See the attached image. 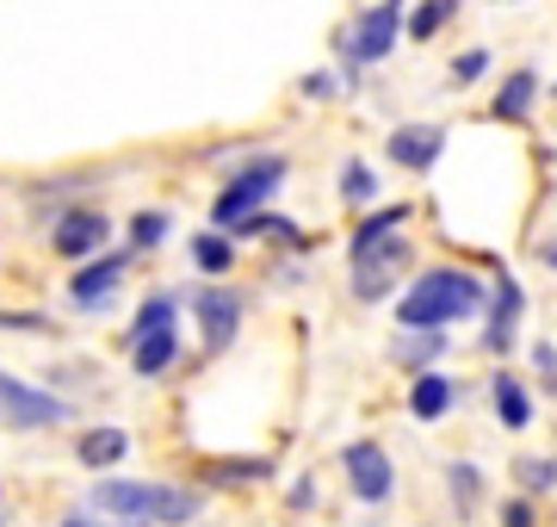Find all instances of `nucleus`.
Wrapping results in <instances>:
<instances>
[{"mask_svg": "<svg viewBox=\"0 0 557 527\" xmlns=\"http://www.w3.org/2000/svg\"><path fill=\"white\" fill-rule=\"evenodd\" d=\"M453 13H458V0H421L416 13H409V25H403V38L428 44V38L440 32V25H453Z\"/></svg>", "mask_w": 557, "mask_h": 527, "instance_id": "412c9836", "label": "nucleus"}, {"mask_svg": "<svg viewBox=\"0 0 557 527\" xmlns=\"http://www.w3.org/2000/svg\"><path fill=\"white\" fill-rule=\"evenodd\" d=\"M106 236H112V223H106L100 205H69L57 218V230H50V248H57L62 261H94L106 248Z\"/></svg>", "mask_w": 557, "mask_h": 527, "instance_id": "6e6552de", "label": "nucleus"}, {"mask_svg": "<svg viewBox=\"0 0 557 527\" xmlns=\"http://www.w3.org/2000/svg\"><path fill=\"white\" fill-rule=\"evenodd\" d=\"M490 397H496V416H502V428H527L533 422V397H527V385H520L515 372H496V385H490Z\"/></svg>", "mask_w": 557, "mask_h": 527, "instance_id": "a211bd4d", "label": "nucleus"}, {"mask_svg": "<svg viewBox=\"0 0 557 527\" xmlns=\"http://www.w3.org/2000/svg\"><path fill=\"white\" fill-rule=\"evenodd\" d=\"M317 503V490H310V478H304V485H292V508H310Z\"/></svg>", "mask_w": 557, "mask_h": 527, "instance_id": "473e14b6", "label": "nucleus"}, {"mask_svg": "<svg viewBox=\"0 0 557 527\" xmlns=\"http://www.w3.org/2000/svg\"><path fill=\"white\" fill-rule=\"evenodd\" d=\"M236 236H267V243H285V248H298L304 243V230L292 218H267V211H255L248 223H236Z\"/></svg>", "mask_w": 557, "mask_h": 527, "instance_id": "b1692460", "label": "nucleus"}, {"mask_svg": "<svg viewBox=\"0 0 557 527\" xmlns=\"http://www.w3.org/2000/svg\"><path fill=\"white\" fill-rule=\"evenodd\" d=\"M119 280H124V255H94V261L69 280V298H75V310H100L106 298L119 292Z\"/></svg>", "mask_w": 557, "mask_h": 527, "instance_id": "f8f14e48", "label": "nucleus"}, {"mask_svg": "<svg viewBox=\"0 0 557 527\" xmlns=\"http://www.w3.org/2000/svg\"><path fill=\"white\" fill-rule=\"evenodd\" d=\"M0 422L20 428V434L57 428V422H69V404H62L57 391H38V385H25V379H13V372H0Z\"/></svg>", "mask_w": 557, "mask_h": 527, "instance_id": "39448f33", "label": "nucleus"}, {"mask_svg": "<svg viewBox=\"0 0 557 527\" xmlns=\"http://www.w3.org/2000/svg\"><path fill=\"white\" fill-rule=\"evenodd\" d=\"M230 261H236V243H230L223 230H205V236H193V267H199V273H223Z\"/></svg>", "mask_w": 557, "mask_h": 527, "instance_id": "5701e85b", "label": "nucleus"}, {"mask_svg": "<svg viewBox=\"0 0 557 527\" xmlns=\"http://www.w3.org/2000/svg\"><path fill=\"white\" fill-rule=\"evenodd\" d=\"M533 255H539V261H552V267H557V243H539Z\"/></svg>", "mask_w": 557, "mask_h": 527, "instance_id": "72a5a7b5", "label": "nucleus"}, {"mask_svg": "<svg viewBox=\"0 0 557 527\" xmlns=\"http://www.w3.org/2000/svg\"><path fill=\"white\" fill-rule=\"evenodd\" d=\"M94 508L112 515V522H131V527H186L199 515V497L180 485H149V478H100L94 485Z\"/></svg>", "mask_w": 557, "mask_h": 527, "instance_id": "f03ea898", "label": "nucleus"}, {"mask_svg": "<svg viewBox=\"0 0 557 527\" xmlns=\"http://www.w3.org/2000/svg\"><path fill=\"white\" fill-rule=\"evenodd\" d=\"M533 100H539V75H533V69H515V75L496 87V100H490V119H496V124H520L527 112H533Z\"/></svg>", "mask_w": 557, "mask_h": 527, "instance_id": "4468645a", "label": "nucleus"}, {"mask_svg": "<svg viewBox=\"0 0 557 527\" xmlns=\"http://www.w3.org/2000/svg\"><path fill=\"white\" fill-rule=\"evenodd\" d=\"M384 149H391V162L397 168L428 174V168L440 162V149H446V131H440V124H397V131L384 137Z\"/></svg>", "mask_w": 557, "mask_h": 527, "instance_id": "9d476101", "label": "nucleus"}, {"mask_svg": "<svg viewBox=\"0 0 557 527\" xmlns=\"http://www.w3.org/2000/svg\"><path fill=\"white\" fill-rule=\"evenodd\" d=\"M478 310H483V280L471 267H428L397 298V323L403 329H453L465 317H478Z\"/></svg>", "mask_w": 557, "mask_h": 527, "instance_id": "f257e3e1", "label": "nucleus"}, {"mask_svg": "<svg viewBox=\"0 0 557 527\" xmlns=\"http://www.w3.org/2000/svg\"><path fill=\"white\" fill-rule=\"evenodd\" d=\"M496 515H502V527H545V522H539V503H533V497H508Z\"/></svg>", "mask_w": 557, "mask_h": 527, "instance_id": "cd10ccee", "label": "nucleus"}, {"mask_svg": "<svg viewBox=\"0 0 557 527\" xmlns=\"http://www.w3.org/2000/svg\"><path fill=\"white\" fill-rule=\"evenodd\" d=\"M180 354V329H149V335H131V366L137 379H161Z\"/></svg>", "mask_w": 557, "mask_h": 527, "instance_id": "ddd939ff", "label": "nucleus"}, {"mask_svg": "<svg viewBox=\"0 0 557 527\" xmlns=\"http://www.w3.org/2000/svg\"><path fill=\"white\" fill-rule=\"evenodd\" d=\"M205 485H223V490H236V485H260V478H273V466L267 459H218V466H199Z\"/></svg>", "mask_w": 557, "mask_h": 527, "instance_id": "6ab92c4d", "label": "nucleus"}, {"mask_svg": "<svg viewBox=\"0 0 557 527\" xmlns=\"http://www.w3.org/2000/svg\"><path fill=\"white\" fill-rule=\"evenodd\" d=\"M533 366H539V379H545V391H557V347L552 342L533 347Z\"/></svg>", "mask_w": 557, "mask_h": 527, "instance_id": "c756f323", "label": "nucleus"}, {"mask_svg": "<svg viewBox=\"0 0 557 527\" xmlns=\"http://www.w3.org/2000/svg\"><path fill=\"white\" fill-rule=\"evenodd\" d=\"M515 485H520V497H552L557 490V459H545V453H520L515 459Z\"/></svg>", "mask_w": 557, "mask_h": 527, "instance_id": "aec40b11", "label": "nucleus"}, {"mask_svg": "<svg viewBox=\"0 0 557 527\" xmlns=\"http://www.w3.org/2000/svg\"><path fill=\"white\" fill-rule=\"evenodd\" d=\"M304 94H310V100H329V94H335V82H329V75H304Z\"/></svg>", "mask_w": 557, "mask_h": 527, "instance_id": "2f4dec72", "label": "nucleus"}, {"mask_svg": "<svg viewBox=\"0 0 557 527\" xmlns=\"http://www.w3.org/2000/svg\"><path fill=\"white\" fill-rule=\"evenodd\" d=\"M0 329H44V317H32V310H0Z\"/></svg>", "mask_w": 557, "mask_h": 527, "instance_id": "7c9ffc66", "label": "nucleus"}, {"mask_svg": "<svg viewBox=\"0 0 557 527\" xmlns=\"http://www.w3.org/2000/svg\"><path fill=\"white\" fill-rule=\"evenodd\" d=\"M446 485H453V503H458V515H478L483 471L471 466V459H453V466H446Z\"/></svg>", "mask_w": 557, "mask_h": 527, "instance_id": "4be33fe9", "label": "nucleus"}, {"mask_svg": "<svg viewBox=\"0 0 557 527\" xmlns=\"http://www.w3.org/2000/svg\"><path fill=\"white\" fill-rule=\"evenodd\" d=\"M341 199H347V205H372V199H379V181H372V168H366V162L341 168Z\"/></svg>", "mask_w": 557, "mask_h": 527, "instance_id": "a878e982", "label": "nucleus"}, {"mask_svg": "<svg viewBox=\"0 0 557 527\" xmlns=\"http://www.w3.org/2000/svg\"><path fill=\"white\" fill-rule=\"evenodd\" d=\"M440 347H446V329H416V335H403L391 354H397V366H421V360H434Z\"/></svg>", "mask_w": 557, "mask_h": 527, "instance_id": "393cba45", "label": "nucleus"}, {"mask_svg": "<svg viewBox=\"0 0 557 527\" xmlns=\"http://www.w3.org/2000/svg\"><path fill=\"white\" fill-rule=\"evenodd\" d=\"M552 94H557V87H552Z\"/></svg>", "mask_w": 557, "mask_h": 527, "instance_id": "c9c22d12", "label": "nucleus"}, {"mask_svg": "<svg viewBox=\"0 0 557 527\" xmlns=\"http://www.w3.org/2000/svg\"><path fill=\"white\" fill-rule=\"evenodd\" d=\"M124 453H131V434H124V428H87V434L75 441V459H81L87 471L119 466Z\"/></svg>", "mask_w": 557, "mask_h": 527, "instance_id": "dca6fc26", "label": "nucleus"}, {"mask_svg": "<svg viewBox=\"0 0 557 527\" xmlns=\"http://www.w3.org/2000/svg\"><path fill=\"white\" fill-rule=\"evenodd\" d=\"M403 223H409V205H403V199H397V205H379V211H372V218L354 230V248H347V255H372L379 243L403 236Z\"/></svg>", "mask_w": 557, "mask_h": 527, "instance_id": "f3484780", "label": "nucleus"}, {"mask_svg": "<svg viewBox=\"0 0 557 527\" xmlns=\"http://www.w3.org/2000/svg\"><path fill=\"white\" fill-rule=\"evenodd\" d=\"M341 471H347V490L359 503H384L397 490V466H391V453L379 441H347L341 446Z\"/></svg>", "mask_w": 557, "mask_h": 527, "instance_id": "423d86ee", "label": "nucleus"}, {"mask_svg": "<svg viewBox=\"0 0 557 527\" xmlns=\"http://www.w3.org/2000/svg\"><path fill=\"white\" fill-rule=\"evenodd\" d=\"M520 305H527V298H520V285L496 267V298H490V323H483V347H490V354H508V347H515Z\"/></svg>", "mask_w": 557, "mask_h": 527, "instance_id": "9b49d317", "label": "nucleus"}, {"mask_svg": "<svg viewBox=\"0 0 557 527\" xmlns=\"http://www.w3.org/2000/svg\"><path fill=\"white\" fill-rule=\"evenodd\" d=\"M168 243V211H137L131 218V248H161Z\"/></svg>", "mask_w": 557, "mask_h": 527, "instance_id": "bb28decb", "label": "nucleus"}, {"mask_svg": "<svg viewBox=\"0 0 557 527\" xmlns=\"http://www.w3.org/2000/svg\"><path fill=\"white\" fill-rule=\"evenodd\" d=\"M62 527H94V522H87V515H69V522H62Z\"/></svg>", "mask_w": 557, "mask_h": 527, "instance_id": "f704fd0d", "label": "nucleus"}, {"mask_svg": "<svg viewBox=\"0 0 557 527\" xmlns=\"http://www.w3.org/2000/svg\"><path fill=\"white\" fill-rule=\"evenodd\" d=\"M193 310H199V335L211 354H223V347L236 342L242 329V298L230 292V285H205L199 298H193Z\"/></svg>", "mask_w": 557, "mask_h": 527, "instance_id": "1a4fd4ad", "label": "nucleus"}, {"mask_svg": "<svg viewBox=\"0 0 557 527\" xmlns=\"http://www.w3.org/2000/svg\"><path fill=\"white\" fill-rule=\"evenodd\" d=\"M453 404H458V385L446 372H421L416 385H409V416H416V422H440Z\"/></svg>", "mask_w": 557, "mask_h": 527, "instance_id": "2eb2a0df", "label": "nucleus"}, {"mask_svg": "<svg viewBox=\"0 0 557 527\" xmlns=\"http://www.w3.org/2000/svg\"><path fill=\"white\" fill-rule=\"evenodd\" d=\"M278 181H285V156H255V162L242 168L236 181L223 186L218 199H211V218H218V230H236V223H248L260 205L278 193Z\"/></svg>", "mask_w": 557, "mask_h": 527, "instance_id": "20e7f679", "label": "nucleus"}, {"mask_svg": "<svg viewBox=\"0 0 557 527\" xmlns=\"http://www.w3.org/2000/svg\"><path fill=\"white\" fill-rule=\"evenodd\" d=\"M403 273H409V236H391L372 255H354V298L359 305H379V298H391V285Z\"/></svg>", "mask_w": 557, "mask_h": 527, "instance_id": "0eeeda50", "label": "nucleus"}, {"mask_svg": "<svg viewBox=\"0 0 557 527\" xmlns=\"http://www.w3.org/2000/svg\"><path fill=\"white\" fill-rule=\"evenodd\" d=\"M483 69H490V50H465V57L453 62V82L471 87V82H483Z\"/></svg>", "mask_w": 557, "mask_h": 527, "instance_id": "c85d7f7f", "label": "nucleus"}, {"mask_svg": "<svg viewBox=\"0 0 557 527\" xmlns=\"http://www.w3.org/2000/svg\"><path fill=\"white\" fill-rule=\"evenodd\" d=\"M403 25H409V0H372V7H366V13L335 38L341 62H347V69H359V62H384L391 50H397Z\"/></svg>", "mask_w": 557, "mask_h": 527, "instance_id": "7ed1b4c3", "label": "nucleus"}]
</instances>
